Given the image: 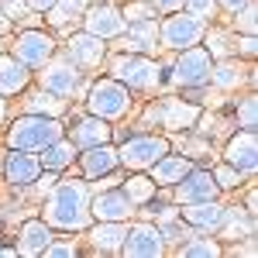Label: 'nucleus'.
Here are the masks:
<instances>
[{"label":"nucleus","instance_id":"nucleus-8","mask_svg":"<svg viewBox=\"0 0 258 258\" xmlns=\"http://www.w3.org/2000/svg\"><path fill=\"white\" fill-rule=\"evenodd\" d=\"M83 24L97 38H117V35H124V28H127L124 14H120L114 4H107V0H100L97 7H86L83 11Z\"/></svg>","mask_w":258,"mask_h":258},{"label":"nucleus","instance_id":"nucleus-47","mask_svg":"<svg viewBox=\"0 0 258 258\" xmlns=\"http://www.w3.org/2000/svg\"><path fill=\"white\" fill-rule=\"evenodd\" d=\"M0 4H7V0H0Z\"/></svg>","mask_w":258,"mask_h":258},{"label":"nucleus","instance_id":"nucleus-30","mask_svg":"<svg viewBox=\"0 0 258 258\" xmlns=\"http://www.w3.org/2000/svg\"><path fill=\"white\" fill-rule=\"evenodd\" d=\"M182 255L186 258H214V255H220V248H217V241H210V238H193L182 244Z\"/></svg>","mask_w":258,"mask_h":258},{"label":"nucleus","instance_id":"nucleus-42","mask_svg":"<svg viewBox=\"0 0 258 258\" xmlns=\"http://www.w3.org/2000/svg\"><path fill=\"white\" fill-rule=\"evenodd\" d=\"M35 182H38V189H52L55 186V169H45V176L35 179Z\"/></svg>","mask_w":258,"mask_h":258},{"label":"nucleus","instance_id":"nucleus-45","mask_svg":"<svg viewBox=\"0 0 258 258\" xmlns=\"http://www.w3.org/2000/svg\"><path fill=\"white\" fill-rule=\"evenodd\" d=\"M4 31H7V18L0 14V35H4Z\"/></svg>","mask_w":258,"mask_h":258},{"label":"nucleus","instance_id":"nucleus-38","mask_svg":"<svg viewBox=\"0 0 258 258\" xmlns=\"http://www.w3.org/2000/svg\"><path fill=\"white\" fill-rule=\"evenodd\" d=\"M41 255H48V258H66V255H76V244H69V241H59V244H55V241H48Z\"/></svg>","mask_w":258,"mask_h":258},{"label":"nucleus","instance_id":"nucleus-28","mask_svg":"<svg viewBox=\"0 0 258 258\" xmlns=\"http://www.w3.org/2000/svg\"><path fill=\"white\" fill-rule=\"evenodd\" d=\"M24 103H28V114H41V117H59L62 114V100H55V93H48V90L28 97Z\"/></svg>","mask_w":258,"mask_h":258},{"label":"nucleus","instance_id":"nucleus-39","mask_svg":"<svg viewBox=\"0 0 258 258\" xmlns=\"http://www.w3.org/2000/svg\"><path fill=\"white\" fill-rule=\"evenodd\" d=\"M145 4H148L152 11H169V14H172V11H182V7H186V0H145Z\"/></svg>","mask_w":258,"mask_h":258},{"label":"nucleus","instance_id":"nucleus-18","mask_svg":"<svg viewBox=\"0 0 258 258\" xmlns=\"http://www.w3.org/2000/svg\"><path fill=\"white\" fill-rule=\"evenodd\" d=\"M117 165H120L117 148H110L107 141H103V145H93V148H86V155H83V172H86L90 179L110 176Z\"/></svg>","mask_w":258,"mask_h":258},{"label":"nucleus","instance_id":"nucleus-35","mask_svg":"<svg viewBox=\"0 0 258 258\" xmlns=\"http://www.w3.org/2000/svg\"><path fill=\"white\" fill-rule=\"evenodd\" d=\"M186 11H189L193 18L207 21V18H214V11H217V0H186Z\"/></svg>","mask_w":258,"mask_h":258},{"label":"nucleus","instance_id":"nucleus-16","mask_svg":"<svg viewBox=\"0 0 258 258\" xmlns=\"http://www.w3.org/2000/svg\"><path fill=\"white\" fill-rule=\"evenodd\" d=\"M90 214L100 220H127V214H135V203L124 197V189H107L90 200Z\"/></svg>","mask_w":258,"mask_h":258},{"label":"nucleus","instance_id":"nucleus-6","mask_svg":"<svg viewBox=\"0 0 258 258\" xmlns=\"http://www.w3.org/2000/svg\"><path fill=\"white\" fill-rule=\"evenodd\" d=\"M169 152V141L155 138V135H141V138H124V145L117 148V159L127 169H148L152 162H159Z\"/></svg>","mask_w":258,"mask_h":258},{"label":"nucleus","instance_id":"nucleus-23","mask_svg":"<svg viewBox=\"0 0 258 258\" xmlns=\"http://www.w3.org/2000/svg\"><path fill=\"white\" fill-rule=\"evenodd\" d=\"M103 141H110V127H107L103 117H86L73 131V145L76 148H93V145H103Z\"/></svg>","mask_w":258,"mask_h":258},{"label":"nucleus","instance_id":"nucleus-32","mask_svg":"<svg viewBox=\"0 0 258 258\" xmlns=\"http://www.w3.org/2000/svg\"><path fill=\"white\" fill-rule=\"evenodd\" d=\"M238 28L244 31V35H255L258 31V11H255V0L251 4H244L238 11Z\"/></svg>","mask_w":258,"mask_h":258},{"label":"nucleus","instance_id":"nucleus-36","mask_svg":"<svg viewBox=\"0 0 258 258\" xmlns=\"http://www.w3.org/2000/svg\"><path fill=\"white\" fill-rule=\"evenodd\" d=\"M214 182H217L220 189H231V186H238V182H241V172L234 169V165H220L217 172H214Z\"/></svg>","mask_w":258,"mask_h":258},{"label":"nucleus","instance_id":"nucleus-41","mask_svg":"<svg viewBox=\"0 0 258 258\" xmlns=\"http://www.w3.org/2000/svg\"><path fill=\"white\" fill-rule=\"evenodd\" d=\"M4 7H7V18H21V14H24V7H28V4H24V0H7V4H4Z\"/></svg>","mask_w":258,"mask_h":258},{"label":"nucleus","instance_id":"nucleus-4","mask_svg":"<svg viewBox=\"0 0 258 258\" xmlns=\"http://www.w3.org/2000/svg\"><path fill=\"white\" fill-rule=\"evenodd\" d=\"M90 114L93 117H103V120H114V117H124L131 110V93L127 86L117 80H100L93 90H90Z\"/></svg>","mask_w":258,"mask_h":258},{"label":"nucleus","instance_id":"nucleus-31","mask_svg":"<svg viewBox=\"0 0 258 258\" xmlns=\"http://www.w3.org/2000/svg\"><path fill=\"white\" fill-rule=\"evenodd\" d=\"M224 224H227V238H234V234H248L251 238V231H255V220H244L241 210H227Z\"/></svg>","mask_w":258,"mask_h":258},{"label":"nucleus","instance_id":"nucleus-37","mask_svg":"<svg viewBox=\"0 0 258 258\" xmlns=\"http://www.w3.org/2000/svg\"><path fill=\"white\" fill-rule=\"evenodd\" d=\"M120 14H124V21H145V18H155V11H152V7H148L145 0H141V4H127V7H124Z\"/></svg>","mask_w":258,"mask_h":258},{"label":"nucleus","instance_id":"nucleus-21","mask_svg":"<svg viewBox=\"0 0 258 258\" xmlns=\"http://www.w3.org/2000/svg\"><path fill=\"white\" fill-rule=\"evenodd\" d=\"M69 59L76 62V66H100V59H103V38H97V35H76L73 38V45H69Z\"/></svg>","mask_w":258,"mask_h":258},{"label":"nucleus","instance_id":"nucleus-9","mask_svg":"<svg viewBox=\"0 0 258 258\" xmlns=\"http://www.w3.org/2000/svg\"><path fill=\"white\" fill-rule=\"evenodd\" d=\"M162 248H165V238L155 224H135L124 234V244H120V251L131 258H155L162 255Z\"/></svg>","mask_w":258,"mask_h":258},{"label":"nucleus","instance_id":"nucleus-10","mask_svg":"<svg viewBox=\"0 0 258 258\" xmlns=\"http://www.w3.org/2000/svg\"><path fill=\"white\" fill-rule=\"evenodd\" d=\"M52 52H55V41L48 38L45 31H21L18 41H14V59L31 66V69L45 66L52 59Z\"/></svg>","mask_w":258,"mask_h":258},{"label":"nucleus","instance_id":"nucleus-25","mask_svg":"<svg viewBox=\"0 0 258 258\" xmlns=\"http://www.w3.org/2000/svg\"><path fill=\"white\" fill-rule=\"evenodd\" d=\"M124 234H127L124 220H100V227H93L90 238H93V248L97 251H120Z\"/></svg>","mask_w":258,"mask_h":258},{"label":"nucleus","instance_id":"nucleus-46","mask_svg":"<svg viewBox=\"0 0 258 258\" xmlns=\"http://www.w3.org/2000/svg\"><path fill=\"white\" fill-rule=\"evenodd\" d=\"M4 114H7V103H4V100H0V120H4Z\"/></svg>","mask_w":258,"mask_h":258},{"label":"nucleus","instance_id":"nucleus-29","mask_svg":"<svg viewBox=\"0 0 258 258\" xmlns=\"http://www.w3.org/2000/svg\"><path fill=\"white\" fill-rule=\"evenodd\" d=\"M152 193H155V182L145 176L127 179V186H124V197L131 200V203H145V200H152Z\"/></svg>","mask_w":258,"mask_h":258},{"label":"nucleus","instance_id":"nucleus-2","mask_svg":"<svg viewBox=\"0 0 258 258\" xmlns=\"http://www.w3.org/2000/svg\"><path fill=\"white\" fill-rule=\"evenodd\" d=\"M55 138H62L59 117H41V114H28V117L14 120V127L7 131V145L21 152H41Z\"/></svg>","mask_w":258,"mask_h":258},{"label":"nucleus","instance_id":"nucleus-19","mask_svg":"<svg viewBox=\"0 0 258 258\" xmlns=\"http://www.w3.org/2000/svg\"><path fill=\"white\" fill-rule=\"evenodd\" d=\"M148 169H152V182H155V186H176L179 179L193 169V162L186 159V155H162V159L152 162Z\"/></svg>","mask_w":258,"mask_h":258},{"label":"nucleus","instance_id":"nucleus-1","mask_svg":"<svg viewBox=\"0 0 258 258\" xmlns=\"http://www.w3.org/2000/svg\"><path fill=\"white\" fill-rule=\"evenodd\" d=\"M90 217H93L90 214V189L80 179L59 182L45 203V220L52 227H62V231H80L90 224Z\"/></svg>","mask_w":258,"mask_h":258},{"label":"nucleus","instance_id":"nucleus-3","mask_svg":"<svg viewBox=\"0 0 258 258\" xmlns=\"http://www.w3.org/2000/svg\"><path fill=\"white\" fill-rule=\"evenodd\" d=\"M203 35H207V21L193 18L189 11H172V18H165L159 24V41L165 48H176V52L200 45Z\"/></svg>","mask_w":258,"mask_h":258},{"label":"nucleus","instance_id":"nucleus-34","mask_svg":"<svg viewBox=\"0 0 258 258\" xmlns=\"http://www.w3.org/2000/svg\"><path fill=\"white\" fill-rule=\"evenodd\" d=\"M255 114H258V103H255V97L241 100V107H238V120H241V127L255 131Z\"/></svg>","mask_w":258,"mask_h":258},{"label":"nucleus","instance_id":"nucleus-12","mask_svg":"<svg viewBox=\"0 0 258 258\" xmlns=\"http://www.w3.org/2000/svg\"><path fill=\"white\" fill-rule=\"evenodd\" d=\"M41 83H45V90L48 93H55V97H73L76 90H80V69H76V62L66 59V62H52L45 73H41Z\"/></svg>","mask_w":258,"mask_h":258},{"label":"nucleus","instance_id":"nucleus-11","mask_svg":"<svg viewBox=\"0 0 258 258\" xmlns=\"http://www.w3.org/2000/svg\"><path fill=\"white\" fill-rule=\"evenodd\" d=\"M220 186L214 182V172H186V176L176 182V200L186 207V203H203V200H217Z\"/></svg>","mask_w":258,"mask_h":258},{"label":"nucleus","instance_id":"nucleus-43","mask_svg":"<svg viewBox=\"0 0 258 258\" xmlns=\"http://www.w3.org/2000/svg\"><path fill=\"white\" fill-rule=\"evenodd\" d=\"M220 7H224V11H231V14H238L241 7H244V4H251V0H217Z\"/></svg>","mask_w":258,"mask_h":258},{"label":"nucleus","instance_id":"nucleus-7","mask_svg":"<svg viewBox=\"0 0 258 258\" xmlns=\"http://www.w3.org/2000/svg\"><path fill=\"white\" fill-rule=\"evenodd\" d=\"M210 69H214V59L207 48H182L176 59V83L182 86H203L210 83Z\"/></svg>","mask_w":258,"mask_h":258},{"label":"nucleus","instance_id":"nucleus-20","mask_svg":"<svg viewBox=\"0 0 258 258\" xmlns=\"http://www.w3.org/2000/svg\"><path fill=\"white\" fill-rule=\"evenodd\" d=\"M24 86H28V66L18 62L14 55H4L0 59V97L21 93Z\"/></svg>","mask_w":258,"mask_h":258},{"label":"nucleus","instance_id":"nucleus-40","mask_svg":"<svg viewBox=\"0 0 258 258\" xmlns=\"http://www.w3.org/2000/svg\"><path fill=\"white\" fill-rule=\"evenodd\" d=\"M255 52H258V41H255V35H244V38H241V55H248V59H251Z\"/></svg>","mask_w":258,"mask_h":258},{"label":"nucleus","instance_id":"nucleus-44","mask_svg":"<svg viewBox=\"0 0 258 258\" xmlns=\"http://www.w3.org/2000/svg\"><path fill=\"white\" fill-rule=\"evenodd\" d=\"M24 4H28L31 11H48V7H52L55 0H24Z\"/></svg>","mask_w":258,"mask_h":258},{"label":"nucleus","instance_id":"nucleus-15","mask_svg":"<svg viewBox=\"0 0 258 258\" xmlns=\"http://www.w3.org/2000/svg\"><path fill=\"white\" fill-rule=\"evenodd\" d=\"M152 120H159L162 127L182 131V127H193V124L200 120V107L182 103V100H165L162 107H155V110H152Z\"/></svg>","mask_w":258,"mask_h":258},{"label":"nucleus","instance_id":"nucleus-5","mask_svg":"<svg viewBox=\"0 0 258 258\" xmlns=\"http://www.w3.org/2000/svg\"><path fill=\"white\" fill-rule=\"evenodd\" d=\"M110 73L127 90H148V86L159 83V62H152L148 55H120L110 66Z\"/></svg>","mask_w":258,"mask_h":258},{"label":"nucleus","instance_id":"nucleus-33","mask_svg":"<svg viewBox=\"0 0 258 258\" xmlns=\"http://www.w3.org/2000/svg\"><path fill=\"white\" fill-rule=\"evenodd\" d=\"M210 80L217 83V86H238L241 73L234 66H217V69H210Z\"/></svg>","mask_w":258,"mask_h":258},{"label":"nucleus","instance_id":"nucleus-48","mask_svg":"<svg viewBox=\"0 0 258 258\" xmlns=\"http://www.w3.org/2000/svg\"><path fill=\"white\" fill-rule=\"evenodd\" d=\"M107 4H114V0H107Z\"/></svg>","mask_w":258,"mask_h":258},{"label":"nucleus","instance_id":"nucleus-14","mask_svg":"<svg viewBox=\"0 0 258 258\" xmlns=\"http://www.w3.org/2000/svg\"><path fill=\"white\" fill-rule=\"evenodd\" d=\"M38 172H41V162L35 159V155H28V152H21V148H14V152L4 159V176H7V182H11L14 189L31 186V182L38 179Z\"/></svg>","mask_w":258,"mask_h":258},{"label":"nucleus","instance_id":"nucleus-27","mask_svg":"<svg viewBox=\"0 0 258 258\" xmlns=\"http://www.w3.org/2000/svg\"><path fill=\"white\" fill-rule=\"evenodd\" d=\"M83 11H86V0H55L52 7H48V14H52V24L55 28H66L69 21H76V18H83Z\"/></svg>","mask_w":258,"mask_h":258},{"label":"nucleus","instance_id":"nucleus-26","mask_svg":"<svg viewBox=\"0 0 258 258\" xmlns=\"http://www.w3.org/2000/svg\"><path fill=\"white\" fill-rule=\"evenodd\" d=\"M73 155H76V145L73 141H62V138H55L52 145H45L41 148V155H38V162L45 165V169H66V165H73Z\"/></svg>","mask_w":258,"mask_h":258},{"label":"nucleus","instance_id":"nucleus-13","mask_svg":"<svg viewBox=\"0 0 258 258\" xmlns=\"http://www.w3.org/2000/svg\"><path fill=\"white\" fill-rule=\"evenodd\" d=\"M227 165H234L241 176H251L258 169V141H255V131H241V135H234L231 138V145H227Z\"/></svg>","mask_w":258,"mask_h":258},{"label":"nucleus","instance_id":"nucleus-22","mask_svg":"<svg viewBox=\"0 0 258 258\" xmlns=\"http://www.w3.org/2000/svg\"><path fill=\"white\" fill-rule=\"evenodd\" d=\"M48 241H52V231H48V224H45V220H28V224L21 227L18 251H21V255H41Z\"/></svg>","mask_w":258,"mask_h":258},{"label":"nucleus","instance_id":"nucleus-24","mask_svg":"<svg viewBox=\"0 0 258 258\" xmlns=\"http://www.w3.org/2000/svg\"><path fill=\"white\" fill-rule=\"evenodd\" d=\"M127 48L131 52H152V45L159 38V24L155 18H145V21H127Z\"/></svg>","mask_w":258,"mask_h":258},{"label":"nucleus","instance_id":"nucleus-17","mask_svg":"<svg viewBox=\"0 0 258 258\" xmlns=\"http://www.w3.org/2000/svg\"><path fill=\"white\" fill-rule=\"evenodd\" d=\"M224 207H220L217 200H203V203H186V210H182V217L189 220V227H197V231H220L224 227Z\"/></svg>","mask_w":258,"mask_h":258}]
</instances>
